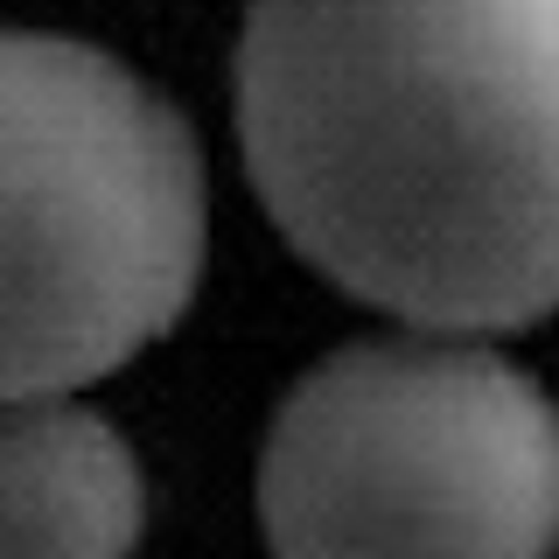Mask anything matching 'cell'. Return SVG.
Wrapping results in <instances>:
<instances>
[{"mask_svg": "<svg viewBox=\"0 0 559 559\" xmlns=\"http://www.w3.org/2000/svg\"><path fill=\"white\" fill-rule=\"evenodd\" d=\"M273 559H559V406L483 336L329 349L259 454Z\"/></svg>", "mask_w": 559, "mask_h": 559, "instance_id": "3", "label": "cell"}, {"mask_svg": "<svg viewBox=\"0 0 559 559\" xmlns=\"http://www.w3.org/2000/svg\"><path fill=\"white\" fill-rule=\"evenodd\" d=\"M147 476L133 441L78 399L0 406V559H133Z\"/></svg>", "mask_w": 559, "mask_h": 559, "instance_id": "4", "label": "cell"}, {"mask_svg": "<svg viewBox=\"0 0 559 559\" xmlns=\"http://www.w3.org/2000/svg\"><path fill=\"white\" fill-rule=\"evenodd\" d=\"M203 252L189 119L92 43L0 28V406L70 399L162 343Z\"/></svg>", "mask_w": 559, "mask_h": 559, "instance_id": "2", "label": "cell"}, {"mask_svg": "<svg viewBox=\"0 0 559 559\" xmlns=\"http://www.w3.org/2000/svg\"><path fill=\"white\" fill-rule=\"evenodd\" d=\"M238 140L280 238L406 329L559 314V0H252Z\"/></svg>", "mask_w": 559, "mask_h": 559, "instance_id": "1", "label": "cell"}]
</instances>
